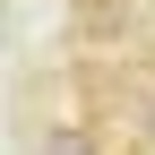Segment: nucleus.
Wrapping results in <instances>:
<instances>
[{
    "label": "nucleus",
    "instance_id": "2",
    "mask_svg": "<svg viewBox=\"0 0 155 155\" xmlns=\"http://www.w3.org/2000/svg\"><path fill=\"white\" fill-rule=\"evenodd\" d=\"M147 129H155V95H147Z\"/></svg>",
    "mask_w": 155,
    "mask_h": 155
},
{
    "label": "nucleus",
    "instance_id": "1",
    "mask_svg": "<svg viewBox=\"0 0 155 155\" xmlns=\"http://www.w3.org/2000/svg\"><path fill=\"white\" fill-rule=\"evenodd\" d=\"M43 155H95V138H86V129H52Z\"/></svg>",
    "mask_w": 155,
    "mask_h": 155
}]
</instances>
